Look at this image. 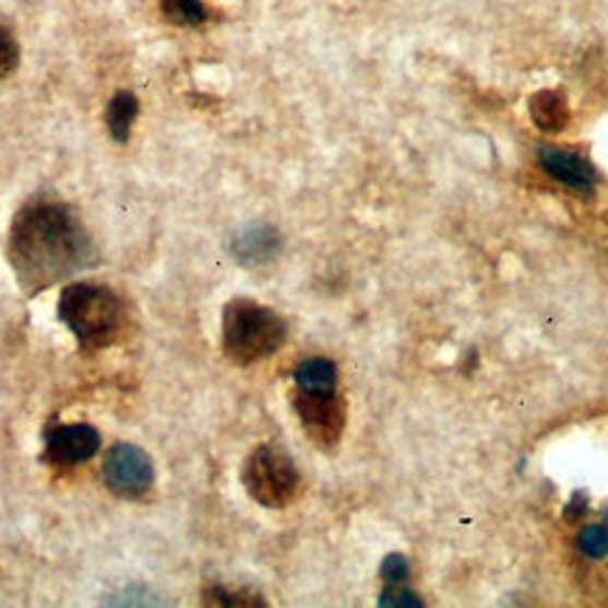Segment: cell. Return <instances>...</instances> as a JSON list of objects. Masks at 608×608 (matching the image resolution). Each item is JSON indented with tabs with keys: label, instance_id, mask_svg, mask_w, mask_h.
Listing matches in <instances>:
<instances>
[{
	"label": "cell",
	"instance_id": "obj_16",
	"mask_svg": "<svg viewBox=\"0 0 608 608\" xmlns=\"http://www.w3.org/2000/svg\"><path fill=\"white\" fill-rule=\"evenodd\" d=\"M381 575L389 586H401L408 577V561L403 556H389L381 567Z\"/></svg>",
	"mask_w": 608,
	"mask_h": 608
},
{
	"label": "cell",
	"instance_id": "obj_5",
	"mask_svg": "<svg viewBox=\"0 0 608 608\" xmlns=\"http://www.w3.org/2000/svg\"><path fill=\"white\" fill-rule=\"evenodd\" d=\"M153 462H150V456L141 449L128 445V442H119V445L107 451L105 481L116 496L139 499V496H144L153 488Z\"/></svg>",
	"mask_w": 608,
	"mask_h": 608
},
{
	"label": "cell",
	"instance_id": "obj_7",
	"mask_svg": "<svg viewBox=\"0 0 608 608\" xmlns=\"http://www.w3.org/2000/svg\"><path fill=\"white\" fill-rule=\"evenodd\" d=\"M99 431L85 422H71V426H51L46 431V456L48 462L71 468L80 462L91 460L99 451Z\"/></svg>",
	"mask_w": 608,
	"mask_h": 608
},
{
	"label": "cell",
	"instance_id": "obj_11",
	"mask_svg": "<svg viewBox=\"0 0 608 608\" xmlns=\"http://www.w3.org/2000/svg\"><path fill=\"white\" fill-rule=\"evenodd\" d=\"M296 383H299V392H308V395H333L338 372L327 358H308L296 369Z\"/></svg>",
	"mask_w": 608,
	"mask_h": 608
},
{
	"label": "cell",
	"instance_id": "obj_15",
	"mask_svg": "<svg viewBox=\"0 0 608 608\" xmlns=\"http://www.w3.org/2000/svg\"><path fill=\"white\" fill-rule=\"evenodd\" d=\"M17 60H21V48H17V40L7 28L0 26V80H7L17 68Z\"/></svg>",
	"mask_w": 608,
	"mask_h": 608
},
{
	"label": "cell",
	"instance_id": "obj_10",
	"mask_svg": "<svg viewBox=\"0 0 608 608\" xmlns=\"http://www.w3.org/2000/svg\"><path fill=\"white\" fill-rule=\"evenodd\" d=\"M529 116H533L535 128L544 133H561L569 121V107L558 91H538L529 99Z\"/></svg>",
	"mask_w": 608,
	"mask_h": 608
},
{
	"label": "cell",
	"instance_id": "obj_19",
	"mask_svg": "<svg viewBox=\"0 0 608 608\" xmlns=\"http://www.w3.org/2000/svg\"><path fill=\"white\" fill-rule=\"evenodd\" d=\"M110 603H124V606H139V603H144V606H150V603H164V600H158L155 595H139V592H133V595H119V597H110Z\"/></svg>",
	"mask_w": 608,
	"mask_h": 608
},
{
	"label": "cell",
	"instance_id": "obj_6",
	"mask_svg": "<svg viewBox=\"0 0 608 608\" xmlns=\"http://www.w3.org/2000/svg\"><path fill=\"white\" fill-rule=\"evenodd\" d=\"M296 412L301 417V426L308 428L310 440L319 445H335L344 431V420H347V408H344L342 397L333 395H308L299 392L296 395Z\"/></svg>",
	"mask_w": 608,
	"mask_h": 608
},
{
	"label": "cell",
	"instance_id": "obj_13",
	"mask_svg": "<svg viewBox=\"0 0 608 608\" xmlns=\"http://www.w3.org/2000/svg\"><path fill=\"white\" fill-rule=\"evenodd\" d=\"M164 12L181 26H201L206 21V7L201 0H164Z\"/></svg>",
	"mask_w": 608,
	"mask_h": 608
},
{
	"label": "cell",
	"instance_id": "obj_4",
	"mask_svg": "<svg viewBox=\"0 0 608 608\" xmlns=\"http://www.w3.org/2000/svg\"><path fill=\"white\" fill-rule=\"evenodd\" d=\"M242 481L254 502L262 508H285L299 490V470L288 454L274 445H262L248 456Z\"/></svg>",
	"mask_w": 608,
	"mask_h": 608
},
{
	"label": "cell",
	"instance_id": "obj_3",
	"mask_svg": "<svg viewBox=\"0 0 608 608\" xmlns=\"http://www.w3.org/2000/svg\"><path fill=\"white\" fill-rule=\"evenodd\" d=\"M288 327L271 308L237 299L223 313V349L231 361L254 363L285 344Z\"/></svg>",
	"mask_w": 608,
	"mask_h": 608
},
{
	"label": "cell",
	"instance_id": "obj_9",
	"mask_svg": "<svg viewBox=\"0 0 608 608\" xmlns=\"http://www.w3.org/2000/svg\"><path fill=\"white\" fill-rule=\"evenodd\" d=\"M282 251V237L274 226H248L231 240V254L242 265H265Z\"/></svg>",
	"mask_w": 608,
	"mask_h": 608
},
{
	"label": "cell",
	"instance_id": "obj_20",
	"mask_svg": "<svg viewBox=\"0 0 608 608\" xmlns=\"http://www.w3.org/2000/svg\"><path fill=\"white\" fill-rule=\"evenodd\" d=\"M583 508H586V496L577 493V496H575V502L569 504V510H567V518H569V522H575L577 515L583 513Z\"/></svg>",
	"mask_w": 608,
	"mask_h": 608
},
{
	"label": "cell",
	"instance_id": "obj_2",
	"mask_svg": "<svg viewBox=\"0 0 608 608\" xmlns=\"http://www.w3.org/2000/svg\"><path fill=\"white\" fill-rule=\"evenodd\" d=\"M60 319L76 335V342L87 349L107 347L121 330V301L114 290L102 285H68L60 296Z\"/></svg>",
	"mask_w": 608,
	"mask_h": 608
},
{
	"label": "cell",
	"instance_id": "obj_14",
	"mask_svg": "<svg viewBox=\"0 0 608 608\" xmlns=\"http://www.w3.org/2000/svg\"><path fill=\"white\" fill-rule=\"evenodd\" d=\"M577 547H581L583 556L588 558H606L608 556V529L600 524H592V527L581 529L577 535Z\"/></svg>",
	"mask_w": 608,
	"mask_h": 608
},
{
	"label": "cell",
	"instance_id": "obj_17",
	"mask_svg": "<svg viewBox=\"0 0 608 608\" xmlns=\"http://www.w3.org/2000/svg\"><path fill=\"white\" fill-rule=\"evenodd\" d=\"M381 606H422V600L417 595H412V592H406V588L392 586L381 597Z\"/></svg>",
	"mask_w": 608,
	"mask_h": 608
},
{
	"label": "cell",
	"instance_id": "obj_1",
	"mask_svg": "<svg viewBox=\"0 0 608 608\" xmlns=\"http://www.w3.org/2000/svg\"><path fill=\"white\" fill-rule=\"evenodd\" d=\"M96 260V248L74 212L57 201H32L14 214L9 262L26 294L48 288Z\"/></svg>",
	"mask_w": 608,
	"mask_h": 608
},
{
	"label": "cell",
	"instance_id": "obj_18",
	"mask_svg": "<svg viewBox=\"0 0 608 608\" xmlns=\"http://www.w3.org/2000/svg\"><path fill=\"white\" fill-rule=\"evenodd\" d=\"M206 603H220V606H248V603H262L254 595H226V592H214L206 597Z\"/></svg>",
	"mask_w": 608,
	"mask_h": 608
},
{
	"label": "cell",
	"instance_id": "obj_12",
	"mask_svg": "<svg viewBox=\"0 0 608 608\" xmlns=\"http://www.w3.org/2000/svg\"><path fill=\"white\" fill-rule=\"evenodd\" d=\"M135 116H139V99H135L130 91L116 94L105 110V124L107 130H110V135H114L116 141H128Z\"/></svg>",
	"mask_w": 608,
	"mask_h": 608
},
{
	"label": "cell",
	"instance_id": "obj_8",
	"mask_svg": "<svg viewBox=\"0 0 608 608\" xmlns=\"http://www.w3.org/2000/svg\"><path fill=\"white\" fill-rule=\"evenodd\" d=\"M538 160L541 167L547 169L556 181H561L563 187L575 189V192L588 194L595 189V169L588 167L586 160L577 153H569V150H556V147H541L538 150Z\"/></svg>",
	"mask_w": 608,
	"mask_h": 608
}]
</instances>
